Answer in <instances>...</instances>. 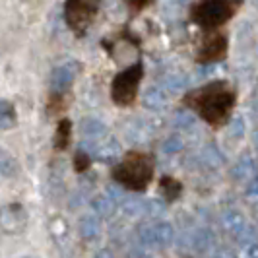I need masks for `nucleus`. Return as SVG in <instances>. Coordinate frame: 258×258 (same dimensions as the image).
Listing matches in <instances>:
<instances>
[{
  "label": "nucleus",
  "instance_id": "423d86ee",
  "mask_svg": "<svg viewBox=\"0 0 258 258\" xmlns=\"http://www.w3.org/2000/svg\"><path fill=\"white\" fill-rule=\"evenodd\" d=\"M99 0H66L64 18L70 29L76 33H84L97 14Z\"/></svg>",
  "mask_w": 258,
  "mask_h": 258
},
{
  "label": "nucleus",
  "instance_id": "f3484780",
  "mask_svg": "<svg viewBox=\"0 0 258 258\" xmlns=\"http://www.w3.org/2000/svg\"><path fill=\"white\" fill-rule=\"evenodd\" d=\"M88 161H90V157H88V152L80 148V152H78V155H76V169H78V171H80V169L88 167Z\"/></svg>",
  "mask_w": 258,
  "mask_h": 258
},
{
  "label": "nucleus",
  "instance_id": "f257e3e1",
  "mask_svg": "<svg viewBox=\"0 0 258 258\" xmlns=\"http://www.w3.org/2000/svg\"><path fill=\"white\" fill-rule=\"evenodd\" d=\"M237 103L239 90L229 80H212L200 88L186 91L182 97V105L214 130H221L229 124Z\"/></svg>",
  "mask_w": 258,
  "mask_h": 258
},
{
  "label": "nucleus",
  "instance_id": "f03ea898",
  "mask_svg": "<svg viewBox=\"0 0 258 258\" xmlns=\"http://www.w3.org/2000/svg\"><path fill=\"white\" fill-rule=\"evenodd\" d=\"M154 173L155 161L152 155L146 152H130L118 165H115L113 179L128 190L144 192L154 179Z\"/></svg>",
  "mask_w": 258,
  "mask_h": 258
},
{
  "label": "nucleus",
  "instance_id": "ddd939ff",
  "mask_svg": "<svg viewBox=\"0 0 258 258\" xmlns=\"http://www.w3.org/2000/svg\"><path fill=\"white\" fill-rule=\"evenodd\" d=\"M80 130H82V136H84V142H91L95 140L97 136H101L105 132V126L95 120V118H84L82 124H80Z\"/></svg>",
  "mask_w": 258,
  "mask_h": 258
},
{
  "label": "nucleus",
  "instance_id": "aec40b11",
  "mask_svg": "<svg viewBox=\"0 0 258 258\" xmlns=\"http://www.w3.org/2000/svg\"><path fill=\"white\" fill-rule=\"evenodd\" d=\"M24 258H37V256H24Z\"/></svg>",
  "mask_w": 258,
  "mask_h": 258
},
{
  "label": "nucleus",
  "instance_id": "20e7f679",
  "mask_svg": "<svg viewBox=\"0 0 258 258\" xmlns=\"http://www.w3.org/2000/svg\"><path fill=\"white\" fill-rule=\"evenodd\" d=\"M142 78L144 64L140 60L126 66L122 72H118L113 78V84H111V99H113V103H116L118 107H128V105L134 103Z\"/></svg>",
  "mask_w": 258,
  "mask_h": 258
},
{
  "label": "nucleus",
  "instance_id": "6ab92c4d",
  "mask_svg": "<svg viewBox=\"0 0 258 258\" xmlns=\"http://www.w3.org/2000/svg\"><path fill=\"white\" fill-rule=\"evenodd\" d=\"M95 258H109V254H107V252L103 250V252H99V254H97Z\"/></svg>",
  "mask_w": 258,
  "mask_h": 258
},
{
  "label": "nucleus",
  "instance_id": "2eb2a0df",
  "mask_svg": "<svg viewBox=\"0 0 258 258\" xmlns=\"http://www.w3.org/2000/svg\"><path fill=\"white\" fill-rule=\"evenodd\" d=\"M70 142V120H60L58 128H56V136H54V146L58 150L66 148Z\"/></svg>",
  "mask_w": 258,
  "mask_h": 258
},
{
  "label": "nucleus",
  "instance_id": "4468645a",
  "mask_svg": "<svg viewBox=\"0 0 258 258\" xmlns=\"http://www.w3.org/2000/svg\"><path fill=\"white\" fill-rule=\"evenodd\" d=\"M97 233H99V223L93 216H84L80 220V235H82V239L91 241V239L97 237Z\"/></svg>",
  "mask_w": 258,
  "mask_h": 258
},
{
  "label": "nucleus",
  "instance_id": "6e6552de",
  "mask_svg": "<svg viewBox=\"0 0 258 258\" xmlns=\"http://www.w3.org/2000/svg\"><path fill=\"white\" fill-rule=\"evenodd\" d=\"M27 212L18 202L6 204L0 208V231L4 235H18L26 229Z\"/></svg>",
  "mask_w": 258,
  "mask_h": 258
},
{
  "label": "nucleus",
  "instance_id": "f8f14e48",
  "mask_svg": "<svg viewBox=\"0 0 258 258\" xmlns=\"http://www.w3.org/2000/svg\"><path fill=\"white\" fill-rule=\"evenodd\" d=\"M16 122H18V116H16L14 105L6 99H0V130L14 128Z\"/></svg>",
  "mask_w": 258,
  "mask_h": 258
},
{
  "label": "nucleus",
  "instance_id": "1a4fd4ad",
  "mask_svg": "<svg viewBox=\"0 0 258 258\" xmlns=\"http://www.w3.org/2000/svg\"><path fill=\"white\" fill-rule=\"evenodd\" d=\"M80 148H86V150L91 148V150H93V157L99 159V161H111V159L116 157L118 152H120L116 142H113V140H107L105 144H99V146H91V144H88V142H82Z\"/></svg>",
  "mask_w": 258,
  "mask_h": 258
},
{
  "label": "nucleus",
  "instance_id": "0eeeda50",
  "mask_svg": "<svg viewBox=\"0 0 258 258\" xmlns=\"http://www.w3.org/2000/svg\"><path fill=\"white\" fill-rule=\"evenodd\" d=\"M82 70V64L78 60L68 58L64 62L56 64L51 72V80H49V86H51V93L54 95H62L68 91V88L74 84L78 72Z\"/></svg>",
  "mask_w": 258,
  "mask_h": 258
},
{
  "label": "nucleus",
  "instance_id": "7ed1b4c3",
  "mask_svg": "<svg viewBox=\"0 0 258 258\" xmlns=\"http://www.w3.org/2000/svg\"><path fill=\"white\" fill-rule=\"evenodd\" d=\"M245 0H196L190 8V20L202 31H216L237 14Z\"/></svg>",
  "mask_w": 258,
  "mask_h": 258
},
{
  "label": "nucleus",
  "instance_id": "dca6fc26",
  "mask_svg": "<svg viewBox=\"0 0 258 258\" xmlns=\"http://www.w3.org/2000/svg\"><path fill=\"white\" fill-rule=\"evenodd\" d=\"M93 210H95L97 214H101V216H109V214L113 212V204H111L105 196H97V198L93 200Z\"/></svg>",
  "mask_w": 258,
  "mask_h": 258
},
{
  "label": "nucleus",
  "instance_id": "9d476101",
  "mask_svg": "<svg viewBox=\"0 0 258 258\" xmlns=\"http://www.w3.org/2000/svg\"><path fill=\"white\" fill-rule=\"evenodd\" d=\"M159 192L161 196L165 198V202H175V200H179L182 194V182L177 181V179H173V177H161L159 179Z\"/></svg>",
  "mask_w": 258,
  "mask_h": 258
},
{
  "label": "nucleus",
  "instance_id": "a211bd4d",
  "mask_svg": "<svg viewBox=\"0 0 258 258\" xmlns=\"http://www.w3.org/2000/svg\"><path fill=\"white\" fill-rule=\"evenodd\" d=\"M128 2V6L130 8H134V10H142L144 6L150 2V0H126Z\"/></svg>",
  "mask_w": 258,
  "mask_h": 258
},
{
  "label": "nucleus",
  "instance_id": "39448f33",
  "mask_svg": "<svg viewBox=\"0 0 258 258\" xmlns=\"http://www.w3.org/2000/svg\"><path fill=\"white\" fill-rule=\"evenodd\" d=\"M227 52H229L227 33H223L221 29L204 31L198 41L194 58L198 64H216V62H221L227 58Z\"/></svg>",
  "mask_w": 258,
  "mask_h": 258
},
{
  "label": "nucleus",
  "instance_id": "9b49d317",
  "mask_svg": "<svg viewBox=\"0 0 258 258\" xmlns=\"http://www.w3.org/2000/svg\"><path fill=\"white\" fill-rule=\"evenodd\" d=\"M18 173H20V165H18L16 157L0 146V175L6 179H14V177H18Z\"/></svg>",
  "mask_w": 258,
  "mask_h": 258
}]
</instances>
